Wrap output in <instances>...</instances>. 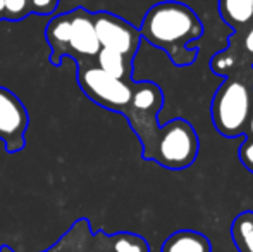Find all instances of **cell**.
Returning <instances> with one entry per match:
<instances>
[{
	"instance_id": "1",
	"label": "cell",
	"mask_w": 253,
	"mask_h": 252,
	"mask_svg": "<svg viewBox=\"0 0 253 252\" xmlns=\"http://www.w3.org/2000/svg\"><path fill=\"white\" fill-rule=\"evenodd\" d=\"M138 30L141 40L164 50L176 66H190L197 59L198 49L190 44L203 35V23L186 3L176 0L155 3L145 12Z\"/></svg>"
},
{
	"instance_id": "2",
	"label": "cell",
	"mask_w": 253,
	"mask_h": 252,
	"mask_svg": "<svg viewBox=\"0 0 253 252\" xmlns=\"http://www.w3.org/2000/svg\"><path fill=\"white\" fill-rule=\"evenodd\" d=\"M253 111V67H238L224 76L210 104L212 125L222 137H243Z\"/></svg>"
},
{
	"instance_id": "3",
	"label": "cell",
	"mask_w": 253,
	"mask_h": 252,
	"mask_svg": "<svg viewBox=\"0 0 253 252\" xmlns=\"http://www.w3.org/2000/svg\"><path fill=\"white\" fill-rule=\"evenodd\" d=\"M200 151L198 133L190 121L176 118L159 125L141 144V157L170 171L186 169L197 161Z\"/></svg>"
},
{
	"instance_id": "4",
	"label": "cell",
	"mask_w": 253,
	"mask_h": 252,
	"mask_svg": "<svg viewBox=\"0 0 253 252\" xmlns=\"http://www.w3.org/2000/svg\"><path fill=\"white\" fill-rule=\"evenodd\" d=\"M43 252H150V244L141 235L131 232H93L90 219L80 218Z\"/></svg>"
},
{
	"instance_id": "5",
	"label": "cell",
	"mask_w": 253,
	"mask_h": 252,
	"mask_svg": "<svg viewBox=\"0 0 253 252\" xmlns=\"http://www.w3.org/2000/svg\"><path fill=\"white\" fill-rule=\"evenodd\" d=\"M76 80L83 94L107 111L123 114L133 97V88L136 81H123L109 76L95 64L78 66Z\"/></svg>"
},
{
	"instance_id": "6",
	"label": "cell",
	"mask_w": 253,
	"mask_h": 252,
	"mask_svg": "<svg viewBox=\"0 0 253 252\" xmlns=\"http://www.w3.org/2000/svg\"><path fill=\"white\" fill-rule=\"evenodd\" d=\"M164 105V94L153 81H136L133 97L123 116L127 119L131 130L143 144L159 126V112Z\"/></svg>"
},
{
	"instance_id": "7",
	"label": "cell",
	"mask_w": 253,
	"mask_h": 252,
	"mask_svg": "<svg viewBox=\"0 0 253 252\" xmlns=\"http://www.w3.org/2000/svg\"><path fill=\"white\" fill-rule=\"evenodd\" d=\"M91 17L100 47L119 52L124 57L134 61L141 44L140 30L109 10L91 12Z\"/></svg>"
},
{
	"instance_id": "8",
	"label": "cell",
	"mask_w": 253,
	"mask_h": 252,
	"mask_svg": "<svg viewBox=\"0 0 253 252\" xmlns=\"http://www.w3.org/2000/svg\"><path fill=\"white\" fill-rule=\"evenodd\" d=\"M30 112L12 90L0 87V142L9 154H17L26 145Z\"/></svg>"
},
{
	"instance_id": "9",
	"label": "cell",
	"mask_w": 253,
	"mask_h": 252,
	"mask_svg": "<svg viewBox=\"0 0 253 252\" xmlns=\"http://www.w3.org/2000/svg\"><path fill=\"white\" fill-rule=\"evenodd\" d=\"M71 14V35L67 44L66 57H71L78 66L95 64L100 44L95 33L93 17L91 12L84 7H76L69 10Z\"/></svg>"
},
{
	"instance_id": "10",
	"label": "cell",
	"mask_w": 253,
	"mask_h": 252,
	"mask_svg": "<svg viewBox=\"0 0 253 252\" xmlns=\"http://www.w3.org/2000/svg\"><path fill=\"white\" fill-rule=\"evenodd\" d=\"M238 67H253V24L233 31L227 47L210 59V69L213 74L226 76Z\"/></svg>"
},
{
	"instance_id": "11",
	"label": "cell",
	"mask_w": 253,
	"mask_h": 252,
	"mask_svg": "<svg viewBox=\"0 0 253 252\" xmlns=\"http://www.w3.org/2000/svg\"><path fill=\"white\" fill-rule=\"evenodd\" d=\"M162 252H212V244L200 232L179 230L167 237Z\"/></svg>"
},
{
	"instance_id": "12",
	"label": "cell",
	"mask_w": 253,
	"mask_h": 252,
	"mask_svg": "<svg viewBox=\"0 0 253 252\" xmlns=\"http://www.w3.org/2000/svg\"><path fill=\"white\" fill-rule=\"evenodd\" d=\"M219 14L233 31L253 24V0H219Z\"/></svg>"
},
{
	"instance_id": "13",
	"label": "cell",
	"mask_w": 253,
	"mask_h": 252,
	"mask_svg": "<svg viewBox=\"0 0 253 252\" xmlns=\"http://www.w3.org/2000/svg\"><path fill=\"white\" fill-rule=\"evenodd\" d=\"M95 66L100 67L103 73H107L112 78L123 81H133V61L124 57L119 52L100 47L97 57H95Z\"/></svg>"
},
{
	"instance_id": "14",
	"label": "cell",
	"mask_w": 253,
	"mask_h": 252,
	"mask_svg": "<svg viewBox=\"0 0 253 252\" xmlns=\"http://www.w3.org/2000/svg\"><path fill=\"white\" fill-rule=\"evenodd\" d=\"M231 235L238 252H253V211H243L234 218Z\"/></svg>"
},
{
	"instance_id": "15",
	"label": "cell",
	"mask_w": 253,
	"mask_h": 252,
	"mask_svg": "<svg viewBox=\"0 0 253 252\" xmlns=\"http://www.w3.org/2000/svg\"><path fill=\"white\" fill-rule=\"evenodd\" d=\"M5 3V21H23L31 12V0H3Z\"/></svg>"
},
{
	"instance_id": "16",
	"label": "cell",
	"mask_w": 253,
	"mask_h": 252,
	"mask_svg": "<svg viewBox=\"0 0 253 252\" xmlns=\"http://www.w3.org/2000/svg\"><path fill=\"white\" fill-rule=\"evenodd\" d=\"M238 157H240L241 164L250 173H253V138L245 137L243 144L238 149Z\"/></svg>"
},
{
	"instance_id": "17",
	"label": "cell",
	"mask_w": 253,
	"mask_h": 252,
	"mask_svg": "<svg viewBox=\"0 0 253 252\" xmlns=\"http://www.w3.org/2000/svg\"><path fill=\"white\" fill-rule=\"evenodd\" d=\"M59 5V0H31V12L38 16H48Z\"/></svg>"
},
{
	"instance_id": "18",
	"label": "cell",
	"mask_w": 253,
	"mask_h": 252,
	"mask_svg": "<svg viewBox=\"0 0 253 252\" xmlns=\"http://www.w3.org/2000/svg\"><path fill=\"white\" fill-rule=\"evenodd\" d=\"M245 137L247 138H253V111L248 118V123H247V130H245Z\"/></svg>"
},
{
	"instance_id": "19",
	"label": "cell",
	"mask_w": 253,
	"mask_h": 252,
	"mask_svg": "<svg viewBox=\"0 0 253 252\" xmlns=\"http://www.w3.org/2000/svg\"><path fill=\"white\" fill-rule=\"evenodd\" d=\"M0 19L5 21V3H3V0H0Z\"/></svg>"
},
{
	"instance_id": "20",
	"label": "cell",
	"mask_w": 253,
	"mask_h": 252,
	"mask_svg": "<svg viewBox=\"0 0 253 252\" xmlns=\"http://www.w3.org/2000/svg\"><path fill=\"white\" fill-rule=\"evenodd\" d=\"M0 252H14V249L10 246H7V244H2L0 246Z\"/></svg>"
}]
</instances>
